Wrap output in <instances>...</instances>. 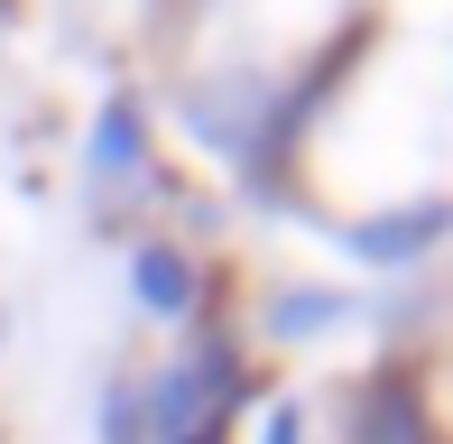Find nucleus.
<instances>
[{"instance_id": "obj_2", "label": "nucleus", "mask_w": 453, "mask_h": 444, "mask_svg": "<svg viewBox=\"0 0 453 444\" xmlns=\"http://www.w3.org/2000/svg\"><path fill=\"white\" fill-rule=\"evenodd\" d=\"M342 444H435V408H426V371L388 352L380 371L352 379L342 398Z\"/></svg>"}, {"instance_id": "obj_8", "label": "nucleus", "mask_w": 453, "mask_h": 444, "mask_svg": "<svg viewBox=\"0 0 453 444\" xmlns=\"http://www.w3.org/2000/svg\"><path fill=\"white\" fill-rule=\"evenodd\" d=\"M167 444H232V426L213 417V426H195V435H167Z\"/></svg>"}, {"instance_id": "obj_1", "label": "nucleus", "mask_w": 453, "mask_h": 444, "mask_svg": "<svg viewBox=\"0 0 453 444\" xmlns=\"http://www.w3.org/2000/svg\"><path fill=\"white\" fill-rule=\"evenodd\" d=\"M342 259H361V269H380V278H407V269H426V259H444L453 250V195H388V204H370V213H342L334 232Z\"/></svg>"}, {"instance_id": "obj_4", "label": "nucleus", "mask_w": 453, "mask_h": 444, "mask_svg": "<svg viewBox=\"0 0 453 444\" xmlns=\"http://www.w3.org/2000/svg\"><path fill=\"white\" fill-rule=\"evenodd\" d=\"M130 296L157 325H185V315H203V259L176 232H139L130 241Z\"/></svg>"}, {"instance_id": "obj_6", "label": "nucleus", "mask_w": 453, "mask_h": 444, "mask_svg": "<svg viewBox=\"0 0 453 444\" xmlns=\"http://www.w3.org/2000/svg\"><path fill=\"white\" fill-rule=\"evenodd\" d=\"M102 444H149V408H139V371L102 379Z\"/></svg>"}, {"instance_id": "obj_7", "label": "nucleus", "mask_w": 453, "mask_h": 444, "mask_svg": "<svg viewBox=\"0 0 453 444\" xmlns=\"http://www.w3.org/2000/svg\"><path fill=\"white\" fill-rule=\"evenodd\" d=\"M259 444H305V398H269V417H259Z\"/></svg>"}, {"instance_id": "obj_5", "label": "nucleus", "mask_w": 453, "mask_h": 444, "mask_svg": "<svg viewBox=\"0 0 453 444\" xmlns=\"http://www.w3.org/2000/svg\"><path fill=\"white\" fill-rule=\"evenodd\" d=\"M361 315V296L352 287H278L269 306H259V342H324V333H342Z\"/></svg>"}, {"instance_id": "obj_3", "label": "nucleus", "mask_w": 453, "mask_h": 444, "mask_svg": "<svg viewBox=\"0 0 453 444\" xmlns=\"http://www.w3.org/2000/svg\"><path fill=\"white\" fill-rule=\"evenodd\" d=\"M84 167H93V186H139V176L157 167V130H149V103H139L130 84H111V93H102L93 130H84Z\"/></svg>"}]
</instances>
